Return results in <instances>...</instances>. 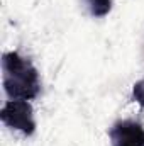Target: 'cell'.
I'll return each mask as SVG.
<instances>
[{"label":"cell","instance_id":"cell-1","mask_svg":"<svg viewBox=\"0 0 144 146\" xmlns=\"http://www.w3.org/2000/svg\"><path fill=\"white\" fill-rule=\"evenodd\" d=\"M2 70H3V90L14 99L31 100L36 99L41 90L39 73L36 66L17 51L3 53L2 56Z\"/></svg>","mask_w":144,"mask_h":146},{"label":"cell","instance_id":"cell-2","mask_svg":"<svg viewBox=\"0 0 144 146\" xmlns=\"http://www.w3.org/2000/svg\"><path fill=\"white\" fill-rule=\"evenodd\" d=\"M0 119L5 126L20 131L24 136H31L36 131L32 107L27 100H22V99L9 100L0 110Z\"/></svg>","mask_w":144,"mask_h":146},{"label":"cell","instance_id":"cell-3","mask_svg":"<svg viewBox=\"0 0 144 146\" xmlns=\"http://www.w3.org/2000/svg\"><path fill=\"white\" fill-rule=\"evenodd\" d=\"M108 138L112 146H144V127L136 121H119L110 127Z\"/></svg>","mask_w":144,"mask_h":146},{"label":"cell","instance_id":"cell-4","mask_svg":"<svg viewBox=\"0 0 144 146\" xmlns=\"http://www.w3.org/2000/svg\"><path fill=\"white\" fill-rule=\"evenodd\" d=\"M87 3L93 17H105L112 10V0H87Z\"/></svg>","mask_w":144,"mask_h":146},{"label":"cell","instance_id":"cell-5","mask_svg":"<svg viewBox=\"0 0 144 146\" xmlns=\"http://www.w3.org/2000/svg\"><path fill=\"white\" fill-rule=\"evenodd\" d=\"M132 97H134V100H136L139 106H143V107H144V78L134 83V88H132Z\"/></svg>","mask_w":144,"mask_h":146}]
</instances>
